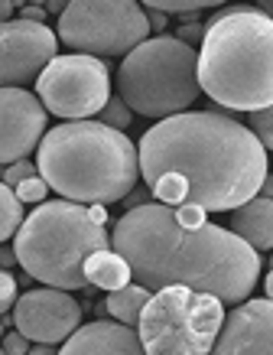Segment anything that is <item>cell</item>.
Segmentation results:
<instances>
[{
    "label": "cell",
    "instance_id": "obj_19",
    "mask_svg": "<svg viewBox=\"0 0 273 355\" xmlns=\"http://www.w3.org/2000/svg\"><path fill=\"white\" fill-rule=\"evenodd\" d=\"M131 118H133V111L120 101V95H111V101L104 105V111L98 114V124H104V128H114V130H124L131 128Z\"/></svg>",
    "mask_w": 273,
    "mask_h": 355
},
{
    "label": "cell",
    "instance_id": "obj_18",
    "mask_svg": "<svg viewBox=\"0 0 273 355\" xmlns=\"http://www.w3.org/2000/svg\"><path fill=\"white\" fill-rule=\"evenodd\" d=\"M23 225V202L17 199L10 186L0 180V245L13 235V232H20Z\"/></svg>",
    "mask_w": 273,
    "mask_h": 355
},
{
    "label": "cell",
    "instance_id": "obj_10",
    "mask_svg": "<svg viewBox=\"0 0 273 355\" xmlns=\"http://www.w3.org/2000/svg\"><path fill=\"white\" fill-rule=\"evenodd\" d=\"M55 49L59 36L46 23H0V88H23L26 82H39L46 65L55 59Z\"/></svg>",
    "mask_w": 273,
    "mask_h": 355
},
{
    "label": "cell",
    "instance_id": "obj_12",
    "mask_svg": "<svg viewBox=\"0 0 273 355\" xmlns=\"http://www.w3.org/2000/svg\"><path fill=\"white\" fill-rule=\"evenodd\" d=\"M46 137V108L26 88H0V163L26 160Z\"/></svg>",
    "mask_w": 273,
    "mask_h": 355
},
{
    "label": "cell",
    "instance_id": "obj_31",
    "mask_svg": "<svg viewBox=\"0 0 273 355\" xmlns=\"http://www.w3.org/2000/svg\"><path fill=\"white\" fill-rule=\"evenodd\" d=\"M13 17V3L10 0H0V23H7Z\"/></svg>",
    "mask_w": 273,
    "mask_h": 355
},
{
    "label": "cell",
    "instance_id": "obj_5",
    "mask_svg": "<svg viewBox=\"0 0 273 355\" xmlns=\"http://www.w3.org/2000/svg\"><path fill=\"white\" fill-rule=\"evenodd\" d=\"M108 245V228L88 216V205L55 199L23 218L13 251L33 280L55 291H82L88 287L85 261Z\"/></svg>",
    "mask_w": 273,
    "mask_h": 355
},
{
    "label": "cell",
    "instance_id": "obj_3",
    "mask_svg": "<svg viewBox=\"0 0 273 355\" xmlns=\"http://www.w3.org/2000/svg\"><path fill=\"white\" fill-rule=\"evenodd\" d=\"M39 176L78 205L124 202L140 176V150L127 134L98 121H66L39 144Z\"/></svg>",
    "mask_w": 273,
    "mask_h": 355
},
{
    "label": "cell",
    "instance_id": "obj_38",
    "mask_svg": "<svg viewBox=\"0 0 273 355\" xmlns=\"http://www.w3.org/2000/svg\"><path fill=\"white\" fill-rule=\"evenodd\" d=\"M270 268H273V261H270Z\"/></svg>",
    "mask_w": 273,
    "mask_h": 355
},
{
    "label": "cell",
    "instance_id": "obj_24",
    "mask_svg": "<svg viewBox=\"0 0 273 355\" xmlns=\"http://www.w3.org/2000/svg\"><path fill=\"white\" fill-rule=\"evenodd\" d=\"M176 218H179V225L182 228H202L208 225V212L205 209H198V205H179V209H173Z\"/></svg>",
    "mask_w": 273,
    "mask_h": 355
},
{
    "label": "cell",
    "instance_id": "obj_29",
    "mask_svg": "<svg viewBox=\"0 0 273 355\" xmlns=\"http://www.w3.org/2000/svg\"><path fill=\"white\" fill-rule=\"evenodd\" d=\"M88 216L95 218L98 225H108V209L104 205H88Z\"/></svg>",
    "mask_w": 273,
    "mask_h": 355
},
{
    "label": "cell",
    "instance_id": "obj_35",
    "mask_svg": "<svg viewBox=\"0 0 273 355\" xmlns=\"http://www.w3.org/2000/svg\"><path fill=\"white\" fill-rule=\"evenodd\" d=\"M267 300H273V268H270V277H267Z\"/></svg>",
    "mask_w": 273,
    "mask_h": 355
},
{
    "label": "cell",
    "instance_id": "obj_6",
    "mask_svg": "<svg viewBox=\"0 0 273 355\" xmlns=\"http://www.w3.org/2000/svg\"><path fill=\"white\" fill-rule=\"evenodd\" d=\"M120 101L143 118L186 114L202 95L198 55L176 36H153L124 55L117 69Z\"/></svg>",
    "mask_w": 273,
    "mask_h": 355
},
{
    "label": "cell",
    "instance_id": "obj_23",
    "mask_svg": "<svg viewBox=\"0 0 273 355\" xmlns=\"http://www.w3.org/2000/svg\"><path fill=\"white\" fill-rule=\"evenodd\" d=\"M30 176H39V166H36V163H30V160H20V163H13V166H7L0 180L10 186V189H17V186H20L23 180H30Z\"/></svg>",
    "mask_w": 273,
    "mask_h": 355
},
{
    "label": "cell",
    "instance_id": "obj_37",
    "mask_svg": "<svg viewBox=\"0 0 273 355\" xmlns=\"http://www.w3.org/2000/svg\"><path fill=\"white\" fill-rule=\"evenodd\" d=\"M0 355H7V349H3V345H0Z\"/></svg>",
    "mask_w": 273,
    "mask_h": 355
},
{
    "label": "cell",
    "instance_id": "obj_30",
    "mask_svg": "<svg viewBox=\"0 0 273 355\" xmlns=\"http://www.w3.org/2000/svg\"><path fill=\"white\" fill-rule=\"evenodd\" d=\"M13 261H17V251H13V248H0V268L3 270L13 268Z\"/></svg>",
    "mask_w": 273,
    "mask_h": 355
},
{
    "label": "cell",
    "instance_id": "obj_22",
    "mask_svg": "<svg viewBox=\"0 0 273 355\" xmlns=\"http://www.w3.org/2000/svg\"><path fill=\"white\" fill-rule=\"evenodd\" d=\"M13 193H17V199H20V202H39V205H43L46 193H49V183H46L43 176H30V180H23Z\"/></svg>",
    "mask_w": 273,
    "mask_h": 355
},
{
    "label": "cell",
    "instance_id": "obj_9",
    "mask_svg": "<svg viewBox=\"0 0 273 355\" xmlns=\"http://www.w3.org/2000/svg\"><path fill=\"white\" fill-rule=\"evenodd\" d=\"M36 95L59 118H95L111 101V72L95 55H55L36 82Z\"/></svg>",
    "mask_w": 273,
    "mask_h": 355
},
{
    "label": "cell",
    "instance_id": "obj_26",
    "mask_svg": "<svg viewBox=\"0 0 273 355\" xmlns=\"http://www.w3.org/2000/svg\"><path fill=\"white\" fill-rule=\"evenodd\" d=\"M176 40L179 43H186V46H192V49H202V43H205V26L202 23H182L179 26V33H176Z\"/></svg>",
    "mask_w": 273,
    "mask_h": 355
},
{
    "label": "cell",
    "instance_id": "obj_15",
    "mask_svg": "<svg viewBox=\"0 0 273 355\" xmlns=\"http://www.w3.org/2000/svg\"><path fill=\"white\" fill-rule=\"evenodd\" d=\"M231 232L254 251H273V199L254 196L247 205L231 212Z\"/></svg>",
    "mask_w": 273,
    "mask_h": 355
},
{
    "label": "cell",
    "instance_id": "obj_7",
    "mask_svg": "<svg viewBox=\"0 0 273 355\" xmlns=\"http://www.w3.org/2000/svg\"><path fill=\"white\" fill-rule=\"evenodd\" d=\"M225 326V303L189 287H166L150 297L137 323L147 355H208Z\"/></svg>",
    "mask_w": 273,
    "mask_h": 355
},
{
    "label": "cell",
    "instance_id": "obj_17",
    "mask_svg": "<svg viewBox=\"0 0 273 355\" xmlns=\"http://www.w3.org/2000/svg\"><path fill=\"white\" fill-rule=\"evenodd\" d=\"M150 297H153V293L147 291V287H140V284H127L124 291H114L108 300H104V310H108L117 323L137 326L140 323V316H143V306L150 303Z\"/></svg>",
    "mask_w": 273,
    "mask_h": 355
},
{
    "label": "cell",
    "instance_id": "obj_33",
    "mask_svg": "<svg viewBox=\"0 0 273 355\" xmlns=\"http://www.w3.org/2000/svg\"><path fill=\"white\" fill-rule=\"evenodd\" d=\"M261 196L263 199H273V176L267 173V180H263V186H261Z\"/></svg>",
    "mask_w": 273,
    "mask_h": 355
},
{
    "label": "cell",
    "instance_id": "obj_21",
    "mask_svg": "<svg viewBox=\"0 0 273 355\" xmlns=\"http://www.w3.org/2000/svg\"><path fill=\"white\" fill-rule=\"evenodd\" d=\"M251 130H254V137L263 144V150H273V105L263 111H254Z\"/></svg>",
    "mask_w": 273,
    "mask_h": 355
},
{
    "label": "cell",
    "instance_id": "obj_8",
    "mask_svg": "<svg viewBox=\"0 0 273 355\" xmlns=\"http://www.w3.org/2000/svg\"><path fill=\"white\" fill-rule=\"evenodd\" d=\"M55 36L78 55H131L150 40V20L133 0H75L59 17Z\"/></svg>",
    "mask_w": 273,
    "mask_h": 355
},
{
    "label": "cell",
    "instance_id": "obj_11",
    "mask_svg": "<svg viewBox=\"0 0 273 355\" xmlns=\"http://www.w3.org/2000/svg\"><path fill=\"white\" fill-rule=\"evenodd\" d=\"M78 323H82V306L68 297V291H55V287L26 291L13 306L17 333L39 345L66 343L78 329Z\"/></svg>",
    "mask_w": 273,
    "mask_h": 355
},
{
    "label": "cell",
    "instance_id": "obj_16",
    "mask_svg": "<svg viewBox=\"0 0 273 355\" xmlns=\"http://www.w3.org/2000/svg\"><path fill=\"white\" fill-rule=\"evenodd\" d=\"M85 277L91 287H101V291H124L127 284L133 280V270L131 264L120 258L117 251H98V254H91V258L85 261Z\"/></svg>",
    "mask_w": 273,
    "mask_h": 355
},
{
    "label": "cell",
    "instance_id": "obj_4",
    "mask_svg": "<svg viewBox=\"0 0 273 355\" xmlns=\"http://www.w3.org/2000/svg\"><path fill=\"white\" fill-rule=\"evenodd\" d=\"M198 85L231 111L273 105V17L257 7H231L211 17L198 49Z\"/></svg>",
    "mask_w": 273,
    "mask_h": 355
},
{
    "label": "cell",
    "instance_id": "obj_2",
    "mask_svg": "<svg viewBox=\"0 0 273 355\" xmlns=\"http://www.w3.org/2000/svg\"><path fill=\"white\" fill-rule=\"evenodd\" d=\"M114 251L147 291L189 287L221 303H244L261 277V254L231 228H182L169 205H140L114 225Z\"/></svg>",
    "mask_w": 273,
    "mask_h": 355
},
{
    "label": "cell",
    "instance_id": "obj_20",
    "mask_svg": "<svg viewBox=\"0 0 273 355\" xmlns=\"http://www.w3.org/2000/svg\"><path fill=\"white\" fill-rule=\"evenodd\" d=\"M208 7H215L211 0H196V3H179V0H147L143 10L153 13H202Z\"/></svg>",
    "mask_w": 273,
    "mask_h": 355
},
{
    "label": "cell",
    "instance_id": "obj_28",
    "mask_svg": "<svg viewBox=\"0 0 273 355\" xmlns=\"http://www.w3.org/2000/svg\"><path fill=\"white\" fill-rule=\"evenodd\" d=\"M43 17H46V7H23V20L43 23Z\"/></svg>",
    "mask_w": 273,
    "mask_h": 355
},
{
    "label": "cell",
    "instance_id": "obj_36",
    "mask_svg": "<svg viewBox=\"0 0 273 355\" xmlns=\"http://www.w3.org/2000/svg\"><path fill=\"white\" fill-rule=\"evenodd\" d=\"M3 336H7V320L0 316V339H3Z\"/></svg>",
    "mask_w": 273,
    "mask_h": 355
},
{
    "label": "cell",
    "instance_id": "obj_27",
    "mask_svg": "<svg viewBox=\"0 0 273 355\" xmlns=\"http://www.w3.org/2000/svg\"><path fill=\"white\" fill-rule=\"evenodd\" d=\"M0 345L7 349V355H30V349H33L30 339H26L23 333H7L3 339H0Z\"/></svg>",
    "mask_w": 273,
    "mask_h": 355
},
{
    "label": "cell",
    "instance_id": "obj_32",
    "mask_svg": "<svg viewBox=\"0 0 273 355\" xmlns=\"http://www.w3.org/2000/svg\"><path fill=\"white\" fill-rule=\"evenodd\" d=\"M30 355H59L53 349V345H39V343H33V349H30Z\"/></svg>",
    "mask_w": 273,
    "mask_h": 355
},
{
    "label": "cell",
    "instance_id": "obj_1",
    "mask_svg": "<svg viewBox=\"0 0 273 355\" xmlns=\"http://www.w3.org/2000/svg\"><path fill=\"white\" fill-rule=\"evenodd\" d=\"M137 150L147 189L169 209L234 212L267 180L263 144L247 124L218 111H186L160 121L140 137Z\"/></svg>",
    "mask_w": 273,
    "mask_h": 355
},
{
    "label": "cell",
    "instance_id": "obj_13",
    "mask_svg": "<svg viewBox=\"0 0 273 355\" xmlns=\"http://www.w3.org/2000/svg\"><path fill=\"white\" fill-rule=\"evenodd\" d=\"M208 355H273V300L234 306Z\"/></svg>",
    "mask_w": 273,
    "mask_h": 355
},
{
    "label": "cell",
    "instance_id": "obj_25",
    "mask_svg": "<svg viewBox=\"0 0 273 355\" xmlns=\"http://www.w3.org/2000/svg\"><path fill=\"white\" fill-rule=\"evenodd\" d=\"M10 306H17V280L0 268V316H7Z\"/></svg>",
    "mask_w": 273,
    "mask_h": 355
},
{
    "label": "cell",
    "instance_id": "obj_34",
    "mask_svg": "<svg viewBox=\"0 0 273 355\" xmlns=\"http://www.w3.org/2000/svg\"><path fill=\"white\" fill-rule=\"evenodd\" d=\"M150 13H153V10H150ZM150 26H153V30H163V26H166V17L153 13V20H150Z\"/></svg>",
    "mask_w": 273,
    "mask_h": 355
},
{
    "label": "cell",
    "instance_id": "obj_14",
    "mask_svg": "<svg viewBox=\"0 0 273 355\" xmlns=\"http://www.w3.org/2000/svg\"><path fill=\"white\" fill-rule=\"evenodd\" d=\"M59 355H147V349L133 326H124L117 320L114 323L95 320L88 326H78Z\"/></svg>",
    "mask_w": 273,
    "mask_h": 355
}]
</instances>
